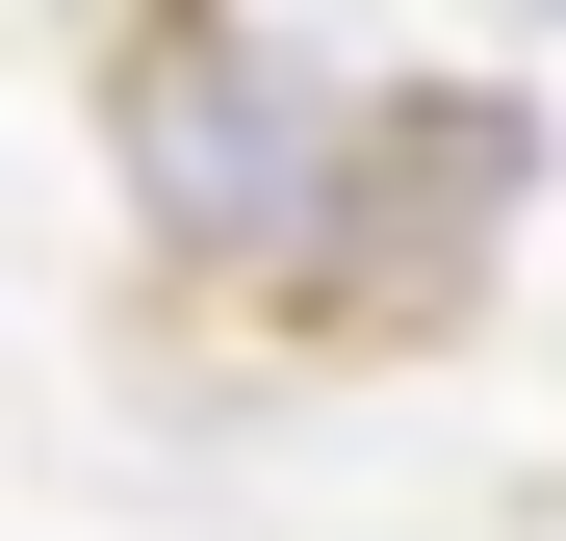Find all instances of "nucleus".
Masks as SVG:
<instances>
[{
	"mask_svg": "<svg viewBox=\"0 0 566 541\" xmlns=\"http://www.w3.org/2000/svg\"><path fill=\"white\" fill-rule=\"evenodd\" d=\"M335 129L360 104H310L258 0H104V180L180 284H283V232L335 207Z\"/></svg>",
	"mask_w": 566,
	"mask_h": 541,
	"instance_id": "obj_1",
	"label": "nucleus"
},
{
	"mask_svg": "<svg viewBox=\"0 0 566 541\" xmlns=\"http://www.w3.org/2000/svg\"><path fill=\"white\" fill-rule=\"evenodd\" d=\"M515 180H541V104H515V77L360 104V129H335V207L283 232V310H310V335H438V310H490Z\"/></svg>",
	"mask_w": 566,
	"mask_h": 541,
	"instance_id": "obj_2",
	"label": "nucleus"
}]
</instances>
